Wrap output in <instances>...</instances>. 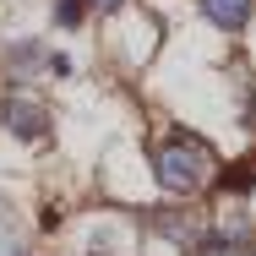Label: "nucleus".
I'll use <instances>...</instances> for the list:
<instances>
[{"label": "nucleus", "instance_id": "1", "mask_svg": "<svg viewBox=\"0 0 256 256\" xmlns=\"http://www.w3.org/2000/svg\"><path fill=\"white\" fill-rule=\"evenodd\" d=\"M153 174H158L164 191H196L212 174V153L196 136H169V142L153 148Z\"/></svg>", "mask_w": 256, "mask_h": 256}, {"label": "nucleus", "instance_id": "5", "mask_svg": "<svg viewBox=\"0 0 256 256\" xmlns=\"http://www.w3.org/2000/svg\"><path fill=\"white\" fill-rule=\"evenodd\" d=\"M98 6H120V0H98Z\"/></svg>", "mask_w": 256, "mask_h": 256}, {"label": "nucleus", "instance_id": "3", "mask_svg": "<svg viewBox=\"0 0 256 256\" xmlns=\"http://www.w3.org/2000/svg\"><path fill=\"white\" fill-rule=\"evenodd\" d=\"M207 22L212 28H224V33H234V28H246V16H251V0H202Z\"/></svg>", "mask_w": 256, "mask_h": 256}, {"label": "nucleus", "instance_id": "2", "mask_svg": "<svg viewBox=\"0 0 256 256\" xmlns=\"http://www.w3.org/2000/svg\"><path fill=\"white\" fill-rule=\"evenodd\" d=\"M0 126H6L11 136H22V142H38V136L50 131V109L38 98H28V93H16V98L0 104Z\"/></svg>", "mask_w": 256, "mask_h": 256}, {"label": "nucleus", "instance_id": "4", "mask_svg": "<svg viewBox=\"0 0 256 256\" xmlns=\"http://www.w3.org/2000/svg\"><path fill=\"white\" fill-rule=\"evenodd\" d=\"M54 16H60V28H76L82 22V0H54Z\"/></svg>", "mask_w": 256, "mask_h": 256}]
</instances>
